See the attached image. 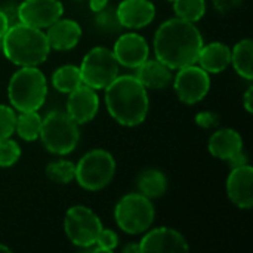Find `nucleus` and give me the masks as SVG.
<instances>
[{
  "instance_id": "17",
  "label": "nucleus",
  "mask_w": 253,
  "mask_h": 253,
  "mask_svg": "<svg viewBox=\"0 0 253 253\" xmlns=\"http://www.w3.org/2000/svg\"><path fill=\"white\" fill-rule=\"evenodd\" d=\"M44 34L50 49L65 52L77 46L82 37V27L74 19H67L61 16L47 27V31Z\"/></svg>"
},
{
  "instance_id": "6",
  "label": "nucleus",
  "mask_w": 253,
  "mask_h": 253,
  "mask_svg": "<svg viewBox=\"0 0 253 253\" xmlns=\"http://www.w3.org/2000/svg\"><path fill=\"white\" fill-rule=\"evenodd\" d=\"M116 160L111 153L95 148L86 153L76 165L77 184L87 191H99L105 188L114 178Z\"/></svg>"
},
{
  "instance_id": "26",
  "label": "nucleus",
  "mask_w": 253,
  "mask_h": 253,
  "mask_svg": "<svg viewBox=\"0 0 253 253\" xmlns=\"http://www.w3.org/2000/svg\"><path fill=\"white\" fill-rule=\"evenodd\" d=\"M46 175L56 184H70L76 176V165L70 160H56L46 166Z\"/></svg>"
},
{
  "instance_id": "13",
  "label": "nucleus",
  "mask_w": 253,
  "mask_h": 253,
  "mask_svg": "<svg viewBox=\"0 0 253 253\" xmlns=\"http://www.w3.org/2000/svg\"><path fill=\"white\" fill-rule=\"evenodd\" d=\"M141 253H178L188 252V243L185 237L173 228L159 227L148 231L139 242Z\"/></svg>"
},
{
  "instance_id": "32",
  "label": "nucleus",
  "mask_w": 253,
  "mask_h": 253,
  "mask_svg": "<svg viewBox=\"0 0 253 253\" xmlns=\"http://www.w3.org/2000/svg\"><path fill=\"white\" fill-rule=\"evenodd\" d=\"M243 0H213V6L221 13H228L240 7Z\"/></svg>"
},
{
  "instance_id": "19",
  "label": "nucleus",
  "mask_w": 253,
  "mask_h": 253,
  "mask_svg": "<svg viewBox=\"0 0 253 253\" xmlns=\"http://www.w3.org/2000/svg\"><path fill=\"white\" fill-rule=\"evenodd\" d=\"M135 77L145 89H165L173 80L172 70L157 58L144 61L136 68Z\"/></svg>"
},
{
  "instance_id": "39",
  "label": "nucleus",
  "mask_w": 253,
  "mask_h": 253,
  "mask_svg": "<svg viewBox=\"0 0 253 253\" xmlns=\"http://www.w3.org/2000/svg\"><path fill=\"white\" fill-rule=\"evenodd\" d=\"M168 1H173V0H168Z\"/></svg>"
},
{
  "instance_id": "20",
  "label": "nucleus",
  "mask_w": 253,
  "mask_h": 253,
  "mask_svg": "<svg viewBox=\"0 0 253 253\" xmlns=\"http://www.w3.org/2000/svg\"><path fill=\"white\" fill-rule=\"evenodd\" d=\"M197 62L208 73H222L231 64V49L221 42H212L209 44H203Z\"/></svg>"
},
{
  "instance_id": "18",
  "label": "nucleus",
  "mask_w": 253,
  "mask_h": 253,
  "mask_svg": "<svg viewBox=\"0 0 253 253\" xmlns=\"http://www.w3.org/2000/svg\"><path fill=\"white\" fill-rule=\"evenodd\" d=\"M209 153L224 162L231 160L234 156L243 151V138L234 129H219L209 139Z\"/></svg>"
},
{
  "instance_id": "29",
  "label": "nucleus",
  "mask_w": 253,
  "mask_h": 253,
  "mask_svg": "<svg viewBox=\"0 0 253 253\" xmlns=\"http://www.w3.org/2000/svg\"><path fill=\"white\" fill-rule=\"evenodd\" d=\"M16 113L12 107L0 104V141L10 138L15 132Z\"/></svg>"
},
{
  "instance_id": "14",
  "label": "nucleus",
  "mask_w": 253,
  "mask_h": 253,
  "mask_svg": "<svg viewBox=\"0 0 253 253\" xmlns=\"http://www.w3.org/2000/svg\"><path fill=\"white\" fill-rule=\"evenodd\" d=\"M113 53L119 65L127 68H138L150 56V47L147 40L136 33H126L120 36L116 43Z\"/></svg>"
},
{
  "instance_id": "37",
  "label": "nucleus",
  "mask_w": 253,
  "mask_h": 253,
  "mask_svg": "<svg viewBox=\"0 0 253 253\" xmlns=\"http://www.w3.org/2000/svg\"><path fill=\"white\" fill-rule=\"evenodd\" d=\"M123 252L125 253H141V248L139 245H135V243H130L127 246L123 248Z\"/></svg>"
},
{
  "instance_id": "11",
  "label": "nucleus",
  "mask_w": 253,
  "mask_h": 253,
  "mask_svg": "<svg viewBox=\"0 0 253 253\" xmlns=\"http://www.w3.org/2000/svg\"><path fill=\"white\" fill-rule=\"evenodd\" d=\"M64 13L59 0H24L18 4L16 16L19 22L34 28H47Z\"/></svg>"
},
{
  "instance_id": "25",
  "label": "nucleus",
  "mask_w": 253,
  "mask_h": 253,
  "mask_svg": "<svg viewBox=\"0 0 253 253\" xmlns=\"http://www.w3.org/2000/svg\"><path fill=\"white\" fill-rule=\"evenodd\" d=\"M172 3L176 16L188 22H197L206 13L205 0H173Z\"/></svg>"
},
{
  "instance_id": "12",
  "label": "nucleus",
  "mask_w": 253,
  "mask_h": 253,
  "mask_svg": "<svg viewBox=\"0 0 253 253\" xmlns=\"http://www.w3.org/2000/svg\"><path fill=\"white\" fill-rule=\"evenodd\" d=\"M98 110H99V98L95 89L82 83L79 87H76L73 92L68 93L65 113L77 125H84L92 122L98 114Z\"/></svg>"
},
{
  "instance_id": "5",
  "label": "nucleus",
  "mask_w": 253,
  "mask_h": 253,
  "mask_svg": "<svg viewBox=\"0 0 253 253\" xmlns=\"http://www.w3.org/2000/svg\"><path fill=\"white\" fill-rule=\"evenodd\" d=\"M44 148L55 156L73 153L80 139L79 125L64 111H52L42 120L40 136Z\"/></svg>"
},
{
  "instance_id": "23",
  "label": "nucleus",
  "mask_w": 253,
  "mask_h": 253,
  "mask_svg": "<svg viewBox=\"0 0 253 253\" xmlns=\"http://www.w3.org/2000/svg\"><path fill=\"white\" fill-rule=\"evenodd\" d=\"M43 117L37 111H22L16 116L15 132L24 141H36L40 136Z\"/></svg>"
},
{
  "instance_id": "9",
  "label": "nucleus",
  "mask_w": 253,
  "mask_h": 253,
  "mask_svg": "<svg viewBox=\"0 0 253 253\" xmlns=\"http://www.w3.org/2000/svg\"><path fill=\"white\" fill-rule=\"evenodd\" d=\"M102 222L98 215L86 206L77 205L67 211L64 218V230L70 242L79 248L93 245L102 231Z\"/></svg>"
},
{
  "instance_id": "21",
  "label": "nucleus",
  "mask_w": 253,
  "mask_h": 253,
  "mask_svg": "<svg viewBox=\"0 0 253 253\" xmlns=\"http://www.w3.org/2000/svg\"><path fill=\"white\" fill-rule=\"evenodd\" d=\"M136 185L141 194L153 200L162 197L168 191V178L162 170L147 169L139 173Z\"/></svg>"
},
{
  "instance_id": "8",
  "label": "nucleus",
  "mask_w": 253,
  "mask_h": 253,
  "mask_svg": "<svg viewBox=\"0 0 253 253\" xmlns=\"http://www.w3.org/2000/svg\"><path fill=\"white\" fill-rule=\"evenodd\" d=\"M119 67L113 50L104 46H96L84 55L79 70L83 84L101 90L119 76Z\"/></svg>"
},
{
  "instance_id": "33",
  "label": "nucleus",
  "mask_w": 253,
  "mask_h": 253,
  "mask_svg": "<svg viewBox=\"0 0 253 253\" xmlns=\"http://www.w3.org/2000/svg\"><path fill=\"white\" fill-rule=\"evenodd\" d=\"M228 165L231 168H237V166H243V165H248V156L245 151L239 153L237 156H234L231 160H228Z\"/></svg>"
},
{
  "instance_id": "30",
  "label": "nucleus",
  "mask_w": 253,
  "mask_h": 253,
  "mask_svg": "<svg viewBox=\"0 0 253 253\" xmlns=\"http://www.w3.org/2000/svg\"><path fill=\"white\" fill-rule=\"evenodd\" d=\"M96 25L104 30V31H119L122 28L119 19H117V15H116V10H105L102 9L101 12H98V16H96Z\"/></svg>"
},
{
  "instance_id": "15",
  "label": "nucleus",
  "mask_w": 253,
  "mask_h": 253,
  "mask_svg": "<svg viewBox=\"0 0 253 253\" xmlns=\"http://www.w3.org/2000/svg\"><path fill=\"white\" fill-rule=\"evenodd\" d=\"M253 169L251 165L231 168L227 178V196L240 209H252L253 206Z\"/></svg>"
},
{
  "instance_id": "31",
  "label": "nucleus",
  "mask_w": 253,
  "mask_h": 253,
  "mask_svg": "<svg viewBox=\"0 0 253 253\" xmlns=\"http://www.w3.org/2000/svg\"><path fill=\"white\" fill-rule=\"evenodd\" d=\"M196 123L203 127V129H212V127H218L219 126V116L216 113H212V111H202L196 116Z\"/></svg>"
},
{
  "instance_id": "22",
  "label": "nucleus",
  "mask_w": 253,
  "mask_h": 253,
  "mask_svg": "<svg viewBox=\"0 0 253 253\" xmlns=\"http://www.w3.org/2000/svg\"><path fill=\"white\" fill-rule=\"evenodd\" d=\"M253 43L251 39H243L231 49V64L237 74L246 80L253 79L252 70Z\"/></svg>"
},
{
  "instance_id": "1",
  "label": "nucleus",
  "mask_w": 253,
  "mask_h": 253,
  "mask_svg": "<svg viewBox=\"0 0 253 253\" xmlns=\"http://www.w3.org/2000/svg\"><path fill=\"white\" fill-rule=\"evenodd\" d=\"M203 37L194 22L172 18L163 22L154 36L156 58L170 70H179L197 62Z\"/></svg>"
},
{
  "instance_id": "36",
  "label": "nucleus",
  "mask_w": 253,
  "mask_h": 253,
  "mask_svg": "<svg viewBox=\"0 0 253 253\" xmlns=\"http://www.w3.org/2000/svg\"><path fill=\"white\" fill-rule=\"evenodd\" d=\"M107 4H108V0H89V7L96 13L105 9Z\"/></svg>"
},
{
  "instance_id": "3",
  "label": "nucleus",
  "mask_w": 253,
  "mask_h": 253,
  "mask_svg": "<svg viewBox=\"0 0 253 253\" xmlns=\"http://www.w3.org/2000/svg\"><path fill=\"white\" fill-rule=\"evenodd\" d=\"M3 55L18 67H39L50 52L46 34L40 28L18 22L9 25L1 37Z\"/></svg>"
},
{
  "instance_id": "28",
  "label": "nucleus",
  "mask_w": 253,
  "mask_h": 253,
  "mask_svg": "<svg viewBox=\"0 0 253 253\" xmlns=\"http://www.w3.org/2000/svg\"><path fill=\"white\" fill-rule=\"evenodd\" d=\"M119 245V236L113 231V230H107L102 228V231L99 233L96 242L93 245H90L89 248H86L87 252H113Z\"/></svg>"
},
{
  "instance_id": "7",
  "label": "nucleus",
  "mask_w": 253,
  "mask_h": 253,
  "mask_svg": "<svg viewBox=\"0 0 253 253\" xmlns=\"http://www.w3.org/2000/svg\"><path fill=\"white\" fill-rule=\"evenodd\" d=\"M154 206L151 199L141 193H130L119 200L114 218L119 228L126 234H142L150 230L154 221Z\"/></svg>"
},
{
  "instance_id": "2",
  "label": "nucleus",
  "mask_w": 253,
  "mask_h": 253,
  "mask_svg": "<svg viewBox=\"0 0 253 253\" xmlns=\"http://www.w3.org/2000/svg\"><path fill=\"white\" fill-rule=\"evenodd\" d=\"M105 105L110 116L122 126L141 125L150 108L147 89L135 76H117L105 87Z\"/></svg>"
},
{
  "instance_id": "38",
  "label": "nucleus",
  "mask_w": 253,
  "mask_h": 253,
  "mask_svg": "<svg viewBox=\"0 0 253 253\" xmlns=\"http://www.w3.org/2000/svg\"><path fill=\"white\" fill-rule=\"evenodd\" d=\"M9 253L10 252V249H9V248H7V246H4V245H1V243H0V253Z\"/></svg>"
},
{
  "instance_id": "35",
  "label": "nucleus",
  "mask_w": 253,
  "mask_h": 253,
  "mask_svg": "<svg viewBox=\"0 0 253 253\" xmlns=\"http://www.w3.org/2000/svg\"><path fill=\"white\" fill-rule=\"evenodd\" d=\"M9 25H10V21L7 18V13L3 9H0V39L4 36V33L7 31Z\"/></svg>"
},
{
  "instance_id": "16",
  "label": "nucleus",
  "mask_w": 253,
  "mask_h": 253,
  "mask_svg": "<svg viewBox=\"0 0 253 253\" xmlns=\"http://www.w3.org/2000/svg\"><path fill=\"white\" fill-rule=\"evenodd\" d=\"M116 15L122 27L136 30L151 24L156 7L150 0H123L116 9Z\"/></svg>"
},
{
  "instance_id": "24",
  "label": "nucleus",
  "mask_w": 253,
  "mask_h": 253,
  "mask_svg": "<svg viewBox=\"0 0 253 253\" xmlns=\"http://www.w3.org/2000/svg\"><path fill=\"white\" fill-rule=\"evenodd\" d=\"M80 70L76 65H62L52 74V86L61 93H70L82 84Z\"/></svg>"
},
{
  "instance_id": "4",
  "label": "nucleus",
  "mask_w": 253,
  "mask_h": 253,
  "mask_svg": "<svg viewBox=\"0 0 253 253\" xmlns=\"http://www.w3.org/2000/svg\"><path fill=\"white\" fill-rule=\"evenodd\" d=\"M47 82L37 67H21L9 80L7 98L18 113L37 111L44 104Z\"/></svg>"
},
{
  "instance_id": "27",
  "label": "nucleus",
  "mask_w": 253,
  "mask_h": 253,
  "mask_svg": "<svg viewBox=\"0 0 253 253\" xmlns=\"http://www.w3.org/2000/svg\"><path fill=\"white\" fill-rule=\"evenodd\" d=\"M21 157V147L16 141L6 138L0 141V168L13 166Z\"/></svg>"
},
{
  "instance_id": "34",
  "label": "nucleus",
  "mask_w": 253,
  "mask_h": 253,
  "mask_svg": "<svg viewBox=\"0 0 253 253\" xmlns=\"http://www.w3.org/2000/svg\"><path fill=\"white\" fill-rule=\"evenodd\" d=\"M252 101H253V86H249V89L246 90L245 98H243V105H245V108H246V111H248L249 114H252L253 113Z\"/></svg>"
},
{
  "instance_id": "10",
  "label": "nucleus",
  "mask_w": 253,
  "mask_h": 253,
  "mask_svg": "<svg viewBox=\"0 0 253 253\" xmlns=\"http://www.w3.org/2000/svg\"><path fill=\"white\" fill-rule=\"evenodd\" d=\"M173 87L181 102L187 105H194L200 102L211 89L209 73L200 65H188L178 70L173 79Z\"/></svg>"
}]
</instances>
